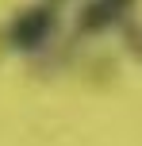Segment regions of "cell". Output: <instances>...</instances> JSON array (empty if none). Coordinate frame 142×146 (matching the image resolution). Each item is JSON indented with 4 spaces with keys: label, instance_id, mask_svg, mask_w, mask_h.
<instances>
[{
    "label": "cell",
    "instance_id": "obj_1",
    "mask_svg": "<svg viewBox=\"0 0 142 146\" xmlns=\"http://www.w3.org/2000/svg\"><path fill=\"white\" fill-rule=\"evenodd\" d=\"M54 27H58V15H54L50 4H35L27 8V12H19L12 19V27H8V42L15 46V50H42L46 38L54 35Z\"/></svg>",
    "mask_w": 142,
    "mask_h": 146
},
{
    "label": "cell",
    "instance_id": "obj_2",
    "mask_svg": "<svg viewBox=\"0 0 142 146\" xmlns=\"http://www.w3.org/2000/svg\"><path fill=\"white\" fill-rule=\"evenodd\" d=\"M131 8H135V0H89L85 12H81V31L100 35V31L123 23V19L131 15Z\"/></svg>",
    "mask_w": 142,
    "mask_h": 146
},
{
    "label": "cell",
    "instance_id": "obj_3",
    "mask_svg": "<svg viewBox=\"0 0 142 146\" xmlns=\"http://www.w3.org/2000/svg\"><path fill=\"white\" fill-rule=\"evenodd\" d=\"M127 46H131L135 58H142V27H135V23L127 27Z\"/></svg>",
    "mask_w": 142,
    "mask_h": 146
}]
</instances>
